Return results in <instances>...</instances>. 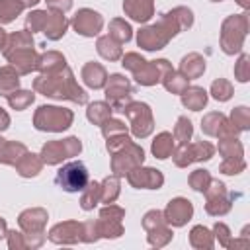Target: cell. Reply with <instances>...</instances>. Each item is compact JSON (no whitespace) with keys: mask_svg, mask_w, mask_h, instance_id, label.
Returning <instances> with one entry per match:
<instances>
[{"mask_svg":"<svg viewBox=\"0 0 250 250\" xmlns=\"http://www.w3.org/2000/svg\"><path fill=\"white\" fill-rule=\"evenodd\" d=\"M84 78H86V82H88L90 86H94V88H100V86L104 84V68H102V66H98L96 74H92L88 68H84Z\"/></svg>","mask_w":250,"mask_h":250,"instance_id":"9","label":"cell"},{"mask_svg":"<svg viewBox=\"0 0 250 250\" xmlns=\"http://www.w3.org/2000/svg\"><path fill=\"white\" fill-rule=\"evenodd\" d=\"M2 232H4V221L0 219V236H2Z\"/></svg>","mask_w":250,"mask_h":250,"instance_id":"13","label":"cell"},{"mask_svg":"<svg viewBox=\"0 0 250 250\" xmlns=\"http://www.w3.org/2000/svg\"><path fill=\"white\" fill-rule=\"evenodd\" d=\"M74 25H76V31L78 33H82V35H94V33H98V29L102 25V20H100V16L96 12L82 10L74 18Z\"/></svg>","mask_w":250,"mask_h":250,"instance_id":"4","label":"cell"},{"mask_svg":"<svg viewBox=\"0 0 250 250\" xmlns=\"http://www.w3.org/2000/svg\"><path fill=\"white\" fill-rule=\"evenodd\" d=\"M18 94H20V98H16V96H8L10 105L16 107V109H21L25 104H29V102L33 100V94H29V92H18Z\"/></svg>","mask_w":250,"mask_h":250,"instance_id":"10","label":"cell"},{"mask_svg":"<svg viewBox=\"0 0 250 250\" xmlns=\"http://www.w3.org/2000/svg\"><path fill=\"white\" fill-rule=\"evenodd\" d=\"M80 150V143L76 141V139H66L64 141V145L62 143H53V145H47L45 148H43V156H45V160L49 162V164H55V162H59L61 158H64L62 154H76Z\"/></svg>","mask_w":250,"mask_h":250,"instance_id":"3","label":"cell"},{"mask_svg":"<svg viewBox=\"0 0 250 250\" xmlns=\"http://www.w3.org/2000/svg\"><path fill=\"white\" fill-rule=\"evenodd\" d=\"M4 39H6V35H4V31L0 29V47H2V43H4Z\"/></svg>","mask_w":250,"mask_h":250,"instance_id":"12","label":"cell"},{"mask_svg":"<svg viewBox=\"0 0 250 250\" xmlns=\"http://www.w3.org/2000/svg\"><path fill=\"white\" fill-rule=\"evenodd\" d=\"M12 88H18V76H14V72L8 68L0 70V92L4 96H8V92Z\"/></svg>","mask_w":250,"mask_h":250,"instance_id":"8","label":"cell"},{"mask_svg":"<svg viewBox=\"0 0 250 250\" xmlns=\"http://www.w3.org/2000/svg\"><path fill=\"white\" fill-rule=\"evenodd\" d=\"M189 215H191V205L186 199H174L166 209V217L172 225H184Z\"/></svg>","mask_w":250,"mask_h":250,"instance_id":"5","label":"cell"},{"mask_svg":"<svg viewBox=\"0 0 250 250\" xmlns=\"http://www.w3.org/2000/svg\"><path fill=\"white\" fill-rule=\"evenodd\" d=\"M170 150H172L170 135H168V133H162V135L154 141V145H152V152H154L158 158H166V156L170 154Z\"/></svg>","mask_w":250,"mask_h":250,"instance_id":"7","label":"cell"},{"mask_svg":"<svg viewBox=\"0 0 250 250\" xmlns=\"http://www.w3.org/2000/svg\"><path fill=\"white\" fill-rule=\"evenodd\" d=\"M57 184L64 191H82L88 186V170L82 162H68L57 172Z\"/></svg>","mask_w":250,"mask_h":250,"instance_id":"1","label":"cell"},{"mask_svg":"<svg viewBox=\"0 0 250 250\" xmlns=\"http://www.w3.org/2000/svg\"><path fill=\"white\" fill-rule=\"evenodd\" d=\"M72 119L70 111L59 109V107H39V113L35 117L37 129H49V131H61L66 129Z\"/></svg>","mask_w":250,"mask_h":250,"instance_id":"2","label":"cell"},{"mask_svg":"<svg viewBox=\"0 0 250 250\" xmlns=\"http://www.w3.org/2000/svg\"><path fill=\"white\" fill-rule=\"evenodd\" d=\"M178 129H176V135H178V139L182 141V143H186V139H189V135H191V123L189 121H186L184 117L178 121Z\"/></svg>","mask_w":250,"mask_h":250,"instance_id":"11","label":"cell"},{"mask_svg":"<svg viewBox=\"0 0 250 250\" xmlns=\"http://www.w3.org/2000/svg\"><path fill=\"white\" fill-rule=\"evenodd\" d=\"M21 8L23 4H20L18 0H0V21L14 20V16L21 12Z\"/></svg>","mask_w":250,"mask_h":250,"instance_id":"6","label":"cell"},{"mask_svg":"<svg viewBox=\"0 0 250 250\" xmlns=\"http://www.w3.org/2000/svg\"><path fill=\"white\" fill-rule=\"evenodd\" d=\"M35 2H39V0H25V4H35Z\"/></svg>","mask_w":250,"mask_h":250,"instance_id":"14","label":"cell"}]
</instances>
